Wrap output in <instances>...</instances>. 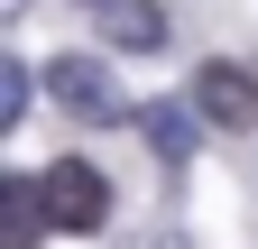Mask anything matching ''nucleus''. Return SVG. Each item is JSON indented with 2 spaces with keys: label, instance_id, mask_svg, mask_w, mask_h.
<instances>
[{
  "label": "nucleus",
  "instance_id": "obj_1",
  "mask_svg": "<svg viewBox=\"0 0 258 249\" xmlns=\"http://www.w3.org/2000/svg\"><path fill=\"white\" fill-rule=\"evenodd\" d=\"M37 184H46V222H55V231H102V212H111L102 166L64 157V166H37Z\"/></svg>",
  "mask_w": 258,
  "mask_h": 249
},
{
  "label": "nucleus",
  "instance_id": "obj_2",
  "mask_svg": "<svg viewBox=\"0 0 258 249\" xmlns=\"http://www.w3.org/2000/svg\"><path fill=\"white\" fill-rule=\"evenodd\" d=\"M184 102L203 111L212 130H258V74H249V65H221V55H212V65L194 74Z\"/></svg>",
  "mask_w": 258,
  "mask_h": 249
},
{
  "label": "nucleus",
  "instance_id": "obj_3",
  "mask_svg": "<svg viewBox=\"0 0 258 249\" xmlns=\"http://www.w3.org/2000/svg\"><path fill=\"white\" fill-rule=\"evenodd\" d=\"M46 92L74 120H120V83H111L102 55H55V65H46Z\"/></svg>",
  "mask_w": 258,
  "mask_h": 249
},
{
  "label": "nucleus",
  "instance_id": "obj_4",
  "mask_svg": "<svg viewBox=\"0 0 258 249\" xmlns=\"http://www.w3.org/2000/svg\"><path fill=\"white\" fill-rule=\"evenodd\" d=\"M37 231H46V184L0 175V249H37Z\"/></svg>",
  "mask_w": 258,
  "mask_h": 249
},
{
  "label": "nucleus",
  "instance_id": "obj_5",
  "mask_svg": "<svg viewBox=\"0 0 258 249\" xmlns=\"http://www.w3.org/2000/svg\"><path fill=\"white\" fill-rule=\"evenodd\" d=\"M102 37L111 46H166V10H157V0H111V10H102Z\"/></svg>",
  "mask_w": 258,
  "mask_h": 249
},
{
  "label": "nucleus",
  "instance_id": "obj_6",
  "mask_svg": "<svg viewBox=\"0 0 258 249\" xmlns=\"http://www.w3.org/2000/svg\"><path fill=\"white\" fill-rule=\"evenodd\" d=\"M148 148L166 166H194V111L184 102H148Z\"/></svg>",
  "mask_w": 258,
  "mask_h": 249
},
{
  "label": "nucleus",
  "instance_id": "obj_7",
  "mask_svg": "<svg viewBox=\"0 0 258 249\" xmlns=\"http://www.w3.org/2000/svg\"><path fill=\"white\" fill-rule=\"evenodd\" d=\"M19 111H28V65H19V55H0V130H10Z\"/></svg>",
  "mask_w": 258,
  "mask_h": 249
},
{
  "label": "nucleus",
  "instance_id": "obj_8",
  "mask_svg": "<svg viewBox=\"0 0 258 249\" xmlns=\"http://www.w3.org/2000/svg\"><path fill=\"white\" fill-rule=\"evenodd\" d=\"M102 10H111V0H102Z\"/></svg>",
  "mask_w": 258,
  "mask_h": 249
}]
</instances>
